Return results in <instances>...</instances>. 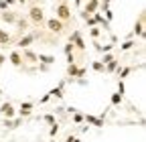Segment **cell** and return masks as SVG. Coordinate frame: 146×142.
<instances>
[{"label":"cell","mask_w":146,"mask_h":142,"mask_svg":"<svg viewBox=\"0 0 146 142\" xmlns=\"http://www.w3.org/2000/svg\"><path fill=\"white\" fill-rule=\"evenodd\" d=\"M29 21L31 23H35V25H41V23H45V14H43V8L41 6H31V10H29Z\"/></svg>","instance_id":"6da1fadb"},{"label":"cell","mask_w":146,"mask_h":142,"mask_svg":"<svg viewBox=\"0 0 146 142\" xmlns=\"http://www.w3.org/2000/svg\"><path fill=\"white\" fill-rule=\"evenodd\" d=\"M55 16H57L59 21H63V23L71 21V8H69V4L67 2H61L57 6V10H55Z\"/></svg>","instance_id":"7a4b0ae2"},{"label":"cell","mask_w":146,"mask_h":142,"mask_svg":"<svg viewBox=\"0 0 146 142\" xmlns=\"http://www.w3.org/2000/svg\"><path fill=\"white\" fill-rule=\"evenodd\" d=\"M45 25H47V29H49L51 33H55V35H61V33H63V29H65V23H63V21H59L57 16L49 19Z\"/></svg>","instance_id":"3957f363"},{"label":"cell","mask_w":146,"mask_h":142,"mask_svg":"<svg viewBox=\"0 0 146 142\" xmlns=\"http://www.w3.org/2000/svg\"><path fill=\"white\" fill-rule=\"evenodd\" d=\"M69 41L75 45L79 51H85V43H83V39H81V35H79V31H73V35L69 37Z\"/></svg>","instance_id":"277c9868"},{"label":"cell","mask_w":146,"mask_h":142,"mask_svg":"<svg viewBox=\"0 0 146 142\" xmlns=\"http://www.w3.org/2000/svg\"><path fill=\"white\" fill-rule=\"evenodd\" d=\"M35 39H36V35L35 33H29V35H25V37H21V39H18V47H21V49H27L31 43H35Z\"/></svg>","instance_id":"5b68a950"},{"label":"cell","mask_w":146,"mask_h":142,"mask_svg":"<svg viewBox=\"0 0 146 142\" xmlns=\"http://www.w3.org/2000/svg\"><path fill=\"white\" fill-rule=\"evenodd\" d=\"M0 19H2L6 25H14L18 16H16V12H12V10H8V8H6L4 12H0Z\"/></svg>","instance_id":"8992f818"},{"label":"cell","mask_w":146,"mask_h":142,"mask_svg":"<svg viewBox=\"0 0 146 142\" xmlns=\"http://www.w3.org/2000/svg\"><path fill=\"white\" fill-rule=\"evenodd\" d=\"M0 112H2L4 118H12V116H14V106H12L10 102H4L2 106H0Z\"/></svg>","instance_id":"52a82bcc"},{"label":"cell","mask_w":146,"mask_h":142,"mask_svg":"<svg viewBox=\"0 0 146 142\" xmlns=\"http://www.w3.org/2000/svg\"><path fill=\"white\" fill-rule=\"evenodd\" d=\"M98 6H100V2H89V0H87V4H85V8H83V19H87V16H91V14H94L96 10H98Z\"/></svg>","instance_id":"ba28073f"},{"label":"cell","mask_w":146,"mask_h":142,"mask_svg":"<svg viewBox=\"0 0 146 142\" xmlns=\"http://www.w3.org/2000/svg\"><path fill=\"white\" fill-rule=\"evenodd\" d=\"M23 55H21V53H18V51H12L10 53V63L14 65V67H23Z\"/></svg>","instance_id":"9c48e42d"},{"label":"cell","mask_w":146,"mask_h":142,"mask_svg":"<svg viewBox=\"0 0 146 142\" xmlns=\"http://www.w3.org/2000/svg\"><path fill=\"white\" fill-rule=\"evenodd\" d=\"M23 59H29L31 63H39V55H36V53H33V51H29V47L23 49Z\"/></svg>","instance_id":"30bf717a"},{"label":"cell","mask_w":146,"mask_h":142,"mask_svg":"<svg viewBox=\"0 0 146 142\" xmlns=\"http://www.w3.org/2000/svg\"><path fill=\"white\" fill-rule=\"evenodd\" d=\"M31 110H33V104H31V102H25V104L21 106V116H23V118H29V116H31Z\"/></svg>","instance_id":"8fae6325"},{"label":"cell","mask_w":146,"mask_h":142,"mask_svg":"<svg viewBox=\"0 0 146 142\" xmlns=\"http://www.w3.org/2000/svg\"><path fill=\"white\" fill-rule=\"evenodd\" d=\"M83 120L87 122V124H94V126H104V120H100V118H96V116H83Z\"/></svg>","instance_id":"7c38bea8"},{"label":"cell","mask_w":146,"mask_h":142,"mask_svg":"<svg viewBox=\"0 0 146 142\" xmlns=\"http://www.w3.org/2000/svg\"><path fill=\"white\" fill-rule=\"evenodd\" d=\"M77 71H79V67L75 65V61H73V63H69L67 65V75L73 79V77H77Z\"/></svg>","instance_id":"4fadbf2b"},{"label":"cell","mask_w":146,"mask_h":142,"mask_svg":"<svg viewBox=\"0 0 146 142\" xmlns=\"http://www.w3.org/2000/svg\"><path fill=\"white\" fill-rule=\"evenodd\" d=\"M134 33H136V35H140V37H144V16H140V21L136 23Z\"/></svg>","instance_id":"5bb4252c"},{"label":"cell","mask_w":146,"mask_h":142,"mask_svg":"<svg viewBox=\"0 0 146 142\" xmlns=\"http://www.w3.org/2000/svg\"><path fill=\"white\" fill-rule=\"evenodd\" d=\"M8 43H10V35L4 29H0V45H8Z\"/></svg>","instance_id":"9a60e30c"},{"label":"cell","mask_w":146,"mask_h":142,"mask_svg":"<svg viewBox=\"0 0 146 142\" xmlns=\"http://www.w3.org/2000/svg\"><path fill=\"white\" fill-rule=\"evenodd\" d=\"M39 61H43L47 65H53L55 63V57H51V55H39Z\"/></svg>","instance_id":"2e32d148"},{"label":"cell","mask_w":146,"mask_h":142,"mask_svg":"<svg viewBox=\"0 0 146 142\" xmlns=\"http://www.w3.org/2000/svg\"><path fill=\"white\" fill-rule=\"evenodd\" d=\"M122 98H124L122 94H114L110 102H112V106H118V104H122Z\"/></svg>","instance_id":"e0dca14e"},{"label":"cell","mask_w":146,"mask_h":142,"mask_svg":"<svg viewBox=\"0 0 146 142\" xmlns=\"http://www.w3.org/2000/svg\"><path fill=\"white\" fill-rule=\"evenodd\" d=\"M130 71H132V67H124L122 71H118V75H120V79H124V77H128V75H130Z\"/></svg>","instance_id":"ac0fdd59"},{"label":"cell","mask_w":146,"mask_h":142,"mask_svg":"<svg viewBox=\"0 0 146 142\" xmlns=\"http://www.w3.org/2000/svg\"><path fill=\"white\" fill-rule=\"evenodd\" d=\"M57 132H59V126H57V122H55V124H51V130H49V136H51V138H55V136H57Z\"/></svg>","instance_id":"d6986e66"},{"label":"cell","mask_w":146,"mask_h":142,"mask_svg":"<svg viewBox=\"0 0 146 142\" xmlns=\"http://www.w3.org/2000/svg\"><path fill=\"white\" fill-rule=\"evenodd\" d=\"M16 25H18V29H21L23 33L27 31V27H29V23L27 21H23V19H16Z\"/></svg>","instance_id":"ffe728a7"},{"label":"cell","mask_w":146,"mask_h":142,"mask_svg":"<svg viewBox=\"0 0 146 142\" xmlns=\"http://www.w3.org/2000/svg\"><path fill=\"white\" fill-rule=\"evenodd\" d=\"M49 96H55V98H61L63 94H61V87H55V90H51L49 92Z\"/></svg>","instance_id":"44dd1931"},{"label":"cell","mask_w":146,"mask_h":142,"mask_svg":"<svg viewBox=\"0 0 146 142\" xmlns=\"http://www.w3.org/2000/svg\"><path fill=\"white\" fill-rule=\"evenodd\" d=\"M73 122H75V124L83 122V114H77V112H73Z\"/></svg>","instance_id":"7402d4cb"},{"label":"cell","mask_w":146,"mask_h":142,"mask_svg":"<svg viewBox=\"0 0 146 142\" xmlns=\"http://www.w3.org/2000/svg\"><path fill=\"white\" fill-rule=\"evenodd\" d=\"M134 45H136V43H134V41H126V43H124V45H122V51H128V49H132V47H134Z\"/></svg>","instance_id":"603a6c76"},{"label":"cell","mask_w":146,"mask_h":142,"mask_svg":"<svg viewBox=\"0 0 146 142\" xmlns=\"http://www.w3.org/2000/svg\"><path fill=\"white\" fill-rule=\"evenodd\" d=\"M73 49H75V45L69 41V45H65V49H63V51H65V55H67V53H73Z\"/></svg>","instance_id":"cb8c5ba5"},{"label":"cell","mask_w":146,"mask_h":142,"mask_svg":"<svg viewBox=\"0 0 146 142\" xmlns=\"http://www.w3.org/2000/svg\"><path fill=\"white\" fill-rule=\"evenodd\" d=\"M91 37H94V39H98V37H100V29H98L96 25L91 27Z\"/></svg>","instance_id":"d4e9b609"},{"label":"cell","mask_w":146,"mask_h":142,"mask_svg":"<svg viewBox=\"0 0 146 142\" xmlns=\"http://www.w3.org/2000/svg\"><path fill=\"white\" fill-rule=\"evenodd\" d=\"M94 71H104V63L102 61H96L94 63Z\"/></svg>","instance_id":"484cf974"},{"label":"cell","mask_w":146,"mask_h":142,"mask_svg":"<svg viewBox=\"0 0 146 142\" xmlns=\"http://www.w3.org/2000/svg\"><path fill=\"white\" fill-rule=\"evenodd\" d=\"M112 59H114V55H110V53H106V55H104V61H102V63L106 65L108 61H112Z\"/></svg>","instance_id":"4316f807"},{"label":"cell","mask_w":146,"mask_h":142,"mask_svg":"<svg viewBox=\"0 0 146 142\" xmlns=\"http://www.w3.org/2000/svg\"><path fill=\"white\" fill-rule=\"evenodd\" d=\"M45 122H47V124H55V118H53L51 114H47V116H45Z\"/></svg>","instance_id":"83f0119b"},{"label":"cell","mask_w":146,"mask_h":142,"mask_svg":"<svg viewBox=\"0 0 146 142\" xmlns=\"http://www.w3.org/2000/svg\"><path fill=\"white\" fill-rule=\"evenodd\" d=\"M65 142H79V140H77L75 136H73V134H69V136L65 138Z\"/></svg>","instance_id":"f1b7e54d"},{"label":"cell","mask_w":146,"mask_h":142,"mask_svg":"<svg viewBox=\"0 0 146 142\" xmlns=\"http://www.w3.org/2000/svg\"><path fill=\"white\" fill-rule=\"evenodd\" d=\"M4 61H6V55H2V53H0V67L4 65Z\"/></svg>","instance_id":"f546056e"},{"label":"cell","mask_w":146,"mask_h":142,"mask_svg":"<svg viewBox=\"0 0 146 142\" xmlns=\"http://www.w3.org/2000/svg\"><path fill=\"white\" fill-rule=\"evenodd\" d=\"M14 2H16V0H6V4H8V6H10V4H14Z\"/></svg>","instance_id":"4dcf8cb0"},{"label":"cell","mask_w":146,"mask_h":142,"mask_svg":"<svg viewBox=\"0 0 146 142\" xmlns=\"http://www.w3.org/2000/svg\"><path fill=\"white\" fill-rule=\"evenodd\" d=\"M16 2H18V4H27V0H16Z\"/></svg>","instance_id":"1f68e13d"},{"label":"cell","mask_w":146,"mask_h":142,"mask_svg":"<svg viewBox=\"0 0 146 142\" xmlns=\"http://www.w3.org/2000/svg\"><path fill=\"white\" fill-rule=\"evenodd\" d=\"M102 4H110V0H104V2H102Z\"/></svg>","instance_id":"d6a6232c"},{"label":"cell","mask_w":146,"mask_h":142,"mask_svg":"<svg viewBox=\"0 0 146 142\" xmlns=\"http://www.w3.org/2000/svg\"><path fill=\"white\" fill-rule=\"evenodd\" d=\"M75 4H81V0H75Z\"/></svg>","instance_id":"836d02e7"},{"label":"cell","mask_w":146,"mask_h":142,"mask_svg":"<svg viewBox=\"0 0 146 142\" xmlns=\"http://www.w3.org/2000/svg\"><path fill=\"white\" fill-rule=\"evenodd\" d=\"M89 2H100V0H89Z\"/></svg>","instance_id":"e575fe53"},{"label":"cell","mask_w":146,"mask_h":142,"mask_svg":"<svg viewBox=\"0 0 146 142\" xmlns=\"http://www.w3.org/2000/svg\"><path fill=\"white\" fill-rule=\"evenodd\" d=\"M31 2H41V0H31Z\"/></svg>","instance_id":"d590c367"}]
</instances>
